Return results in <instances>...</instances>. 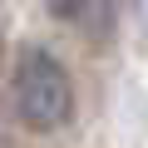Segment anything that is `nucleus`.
Segmentation results:
<instances>
[{
    "mask_svg": "<svg viewBox=\"0 0 148 148\" xmlns=\"http://www.w3.org/2000/svg\"><path fill=\"white\" fill-rule=\"evenodd\" d=\"M15 109L30 128L49 133L69 119L74 109V89H69V74L49 49H25L15 64Z\"/></svg>",
    "mask_w": 148,
    "mask_h": 148,
    "instance_id": "1",
    "label": "nucleus"
}]
</instances>
